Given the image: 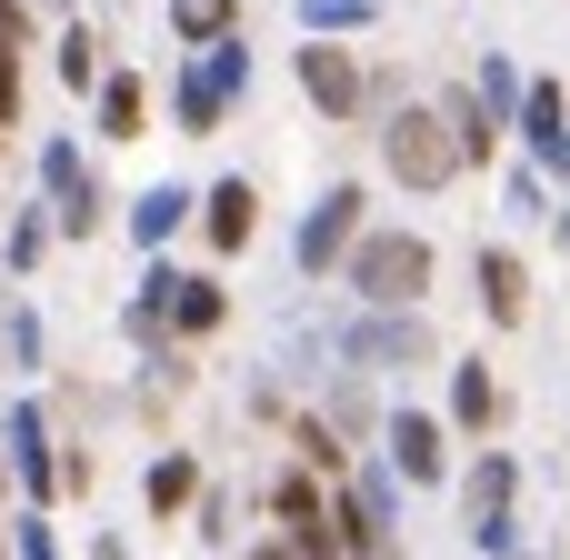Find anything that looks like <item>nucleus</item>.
Returning <instances> with one entry per match:
<instances>
[{
	"mask_svg": "<svg viewBox=\"0 0 570 560\" xmlns=\"http://www.w3.org/2000/svg\"><path fill=\"white\" fill-rule=\"evenodd\" d=\"M190 60L220 80V100H230V110H240V100H250V80H261V50H250V30H230V40H210V50H190Z\"/></svg>",
	"mask_w": 570,
	"mask_h": 560,
	"instance_id": "bb28decb",
	"label": "nucleus"
},
{
	"mask_svg": "<svg viewBox=\"0 0 570 560\" xmlns=\"http://www.w3.org/2000/svg\"><path fill=\"white\" fill-rule=\"evenodd\" d=\"M160 110H170V130H180V140H210V130H230V100H220V80H210L200 60H170V80H160Z\"/></svg>",
	"mask_w": 570,
	"mask_h": 560,
	"instance_id": "4468645a",
	"label": "nucleus"
},
{
	"mask_svg": "<svg viewBox=\"0 0 570 560\" xmlns=\"http://www.w3.org/2000/svg\"><path fill=\"white\" fill-rule=\"evenodd\" d=\"M230 321V291H220V271H180V301H170V341L190 351V341H210Z\"/></svg>",
	"mask_w": 570,
	"mask_h": 560,
	"instance_id": "5701e85b",
	"label": "nucleus"
},
{
	"mask_svg": "<svg viewBox=\"0 0 570 560\" xmlns=\"http://www.w3.org/2000/svg\"><path fill=\"white\" fill-rule=\"evenodd\" d=\"M441 421H451L461 441H491V431L511 421V391H501V371H491L481 351H461V361H451V411H441Z\"/></svg>",
	"mask_w": 570,
	"mask_h": 560,
	"instance_id": "ddd939ff",
	"label": "nucleus"
},
{
	"mask_svg": "<svg viewBox=\"0 0 570 560\" xmlns=\"http://www.w3.org/2000/svg\"><path fill=\"white\" fill-rule=\"evenodd\" d=\"M361 230H371V180H321L311 210L291 220V271L311 291H341V261L361 250Z\"/></svg>",
	"mask_w": 570,
	"mask_h": 560,
	"instance_id": "20e7f679",
	"label": "nucleus"
},
{
	"mask_svg": "<svg viewBox=\"0 0 570 560\" xmlns=\"http://www.w3.org/2000/svg\"><path fill=\"white\" fill-rule=\"evenodd\" d=\"M341 291H351V311H431V291H441V240L411 230V220H371L361 250L341 261Z\"/></svg>",
	"mask_w": 570,
	"mask_h": 560,
	"instance_id": "f257e3e1",
	"label": "nucleus"
},
{
	"mask_svg": "<svg viewBox=\"0 0 570 560\" xmlns=\"http://www.w3.org/2000/svg\"><path fill=\"white\" fill-rule=\"evenodd\" d=\"M200 491H210L200 451H150V461H140V501H150V521H190Z\"/></svg>",
	"mask_w": 570,
	"mask_h": 560,
	"instance_id": "6ab92c4d",
	"label": "nucleus"
},
{
	"mask_svg": "<svg viewBox=\"0 0 570 560\" xmlns=\"http://www.w3.org/2000/svg\"><path fill=\"white\" fill-rule=\"evenodd\" d=\"M90 560H130V541L120 531H90Z\"/></svg>",
	"mask_w": 570,
	"mask_h": 560,
	"instance_id": "2f4dec72",
	"label": "nucleus"
},
{
	"mask_svg": "<svg viewBox=\"0 0 570 560\" xmlns=\"http://www.w3.org/2000/svg\"><path fill=\"white\" fill-rule=\"evenodd\" d=\"M471 90H481V110H491L501 130H521V90H531V70H521L511 50H481V60H471Z\"/></svg>",
	"mask_w": 570,
	"mask_h": 560,
	"instance_id": "a878e982",
	"label": "nucleus"
},
{
	"mask_svg": "<svg viewBox=\"0 0 570 560\" xmlns=\"http://www.w3.org/2000/svg\"><path fill=\"white\" fill-rule=\"evenodd\" d=\"M471 291H481V321L491 331H531V261L511 240H481L471 250Z\"/></svg>",
	"mask_w": 570,
	"mask_h": 560,
	"instance_id": "f8f14e48",
	"label": "nucleus"
},
{
	"mask_svg": "<svg viewBox=\"0 0 570 560\" xmlns=\"http://www.w3.org/2000/svg\"><path fill=\"white\" fill-rule=\"evenodd\" d=\"M291 90H301L321 120H341V130L371 120V60H361L351 40H301V50H291Z\"/></svg>",
	"mask_w": 570,
	"mask_h": 560,
	"instance_id": "423d86ee",
	"label": "nucleus"
},
{
	"mask_svg": "<svg viewBox=\"0 0 570 560\" xmlns=\"http://www.w3.org/2000/svg\"><path fill=\"white\" fill-rule=\"evenodd\" d=\"M50 220H60V240H100V230L120 220V200H110V180L90 170V180H80V190H70V200L50 210Z\"/></svg>",
	"mask_w": 570,
	"mask_h": 560,
	"instance_id": "cd10ccee",
	"label": "nucleus"
},
{
	"mask_svg": "<svg viewBox=\"0 0 570 560\" xmlns=\"http://www.w3.org/2000/svg\"><path fill=\"white\" fill-rule=\"evenodd\" d=\"M30 10H40L50 30H60V20H80V0H30Z\"/></svg>",
	"mask_w": 570,
	"mask_h": 560,
	"instance_id": "473e14b6",
	"label": "nucleus"
},
{
	"mask_svg": "<svg viewBox=\"0 0 570 560\" xmlns=\"http://www.w3.org/2000/svg\"><path fill=\"white\" fill-rule=\"evenodd\" d=\"M120 230H130L140 261H170V240L200 230V180H140V190L120 200Z\"/></svg>",
	"mask_w": 570,
	"mask_h": 560,
	"instance_id": "6e6552de",
	"label": "nucleus"
},
{
	"mask_svg": "<svg viewBox=\"0 0 570 560\" xmlns=\"http://www.w3.org/2000/svg\"><path fill=\"white\" fill-rule=\"evenodd\" d=\"M0 471H10V491H20V511H50V501L70 491V451H60L40 391H10V401H0Z\"/></svg>",
	"mask_w": 570,
	"mask_h": 560,
	"instance_id": "39448f33",
	"label": "nucleus"
},
{
	"mask_svg": "<svg viewBox=\"0 0 570 560\" xmlns=\"http://www.w3.org/2000/svg\"><path fill=\"white\" fill-rule=\"evenodd\" d=\"M501 220H521V230H551V220H561V190H551L521 150L501 160Z\"/></svg>",
	"mask_w": 570,
	"mask_h": 560,
	"instance_id": "b1692460",
	"label": "nucleus"
},
{
	"mask_svg": "<svg viewBox=\"0 0 570 560\" xmlns=\"http://www.w3.org/2000/svg\"><path fill=\"white\" fill-rule=\"evenodd\" d=\"M371 140H381L391 190H411V200H441V190H461V180H471L461 130L441 120V100H401V110H381V120H371Z\"/></svg>",
	"mask_w": 570,
	"mask_h": 560,
	"instance_id": "f03ea898",
	"label": "nucleus"
},
{
	"mask_svg": "<svg viewBox=\"0 0 570 560\" xmlns=\"http://www.w3.org/2000/svg\"><path fill=\"white\" fill-rule=\"evenodd\" d=\"M50 80H60L70 100H90V90L110 80V40H100V20H90V10L50 30Z\"/></svg>",
	"mask_w": 570,
	"mask_h": 560,
	"instance_id": "dca6fc26",
	"label": "nucleus"
},
{
	"mask_svg": "<svg viewBox=\"0 0 570 560\" xmlns=\"http://www.w3.org/2000/svg\"><path fill=\"white\" fill-rule=\"evenodd\" d=\"M0 371H10L20 391L50 371V331H40V301H30V291H10V311H0Z\"/></svg>",
	"mask_w": 570,
	"mask_h": 560,
	"instance_id": "aec40b11",
	"label": "nucleus"
},
{
	"mask_svg": "<svg viewBox=\"0 0 570 560\" xmlns=\"http://www.w3.org/2000/svg\"><path fill=\"white\" fill-rule=\"evenodd\" d=\"M381 20H391V0H291L301 40H371Z\"/></svg>",
	"mask_w": 570,
	"mask_h": 560,
	"instance_id": "4be33fe9",
	"label": "nucleus"
},
{
	"mask_svg": "<svg viewBox=\"0 0 570 560\" xmlns=\"http://www.w3.org/2000/svg\"><path fill=\"white\" fill-rule=\"evenodd\" d=\"M10 560H60V531H50V511H10Z\"/></svg>",
	"mask_w": 570,
	"mask_h": 560,
	"instance_id": "c85d7f7f",
	"label": "nucleus"
},
{
	"mask_svg": "<svg viewBox=\"0 0 570 560\" xmlns=\"http://www.w3.org/2000/svg\"><path fill=\"white\" fill-rule=\"evenodd\" d=\"M0 130H20V50H0Z\"/></svg>",
	"mask_w": 570,
	"mask_h": 560,
	"instance_id": "7c9ffc66",
	"label": "nucleus"
},
{
	"mask_svg": "<svg viewBox=\"0 0 570 560\" xmlns=\"http://www.w3.org/2000/svg\"><path fill=\"white\" fill-rule=\"evenodd\" d=\"M431 100H441V120L461 130V160H471V170H491V160H511V130H501V120L481 110V90H471V70H461V80H441Z\"/></svg>",
	"mask_w": 570,
	"mask_h": 560,
	"instance_id": "f3484780",
	"label": "nucleus"
},
{
	"mask_svg": "<svg viewBox=\"0 0 570 560\" xmlns=\"http://www.w3.org/2000/svg\"><path fill=\"white\" fill-rule=\"evenodd\" d=\"M200 240H210V261H240V250L261 240V180H250V170H220V180L200 190Z\"/></svg>",
	"mask_w": 570,
	"mask_h": 560,
	"instance_id": "9b49d317",
	"label": "nucleus"
},
{
	"mask_svg": "<svg viewBox=\"0 0 570 560\" xmlns=\"http://www.w3.org/2000/svg\"><path fill=\"white\" fill-rule=\"evenodd\" d=\"M230 511H240V501L210 481V491H200V511H190V531H200V541H230Z\"/></svg>",
	"mask_w": 570,
	"mask_h": 560,
	"instance_id": "c756f323",
	"label": "nucleus"
},
{
	"mask_svg": "<svg viewBox=\"0 0 570 560\" xmlns=\"http://www.w3.org/2000/svg\"><path fill=\"white\" fill-rule=\"evenodd\" d=\"M381 461H391L411 491H451V481H461V461H451V421L421 411V401H391V421H381Z\"/></svg>",
	"mask_w": 570,
	"mask_h": 560,
	"instance_id": "0eeeda50",
	"label": "nucleus"
},
{
	"mask_svg": "<svg viewBox=\"0 0 570 560\" xmlns=\"http://www.w3.org/2000/svg\"><path fill=\"white\" fill-rule=\"evenodd\" d=\"M451 501H461V531H481V521H521V451H501V441H481V451L461 461V481H451Z\"/></svg>",
	"mask_w": 570,
	"mask_h": 560,
	"instance_id": "9d476101",
	"label": "nucleus"
},
{
	"mask_svg": "<svg viewBox=\"0 0 570 560\" xmlns=\"http://www.w3.org/2000/svg\"><path fill=\"white\" fill-rule=\"evenodd\" d=\"M341 371L361 381H401V371H441V321L431 311H341L331 321Z\"/></svg>",
	"mask_w": 570,
	"mask_h": 560,
	"instance_id": "7ed1b4c3",
	"label": "nucleus"
},
{
	"mask_svg": "<svg viewBox=\"0 0 570 560\" xmlns=\"http://www.w3.org/2000/svg\"><path fill=\"white\" fill-rule=\"evenodd\" d=\"M160 30H170L180 60H190V50H210V40L240 30V0H160Z\"/></svg>",
	"mask_w": 570,
	"mask_h": 560,
	"instance_id": "393cba45",
	"label": "nucleus"
},
{
	"mask_svg": "<svg viewBox=\"0 0 570 560\" xmlns=\"http://www.w3.org/2000/svg\"><path fill=\"white\" fill-rule=\"evenodd\" d=\"M551 250H561V261H570V200H561V220H551Z\"/></svg>",
	"mask_w": 570,
	"mask_h": 560,
	"instance_id": "72a5a7b5",
	"label": "nucleus"
},
{
	"mask_svg": "<svg viewBox=\"0 0 570 560\" xmlns=\"http://www.w3.org/2000/svg\"><path fill=\"white\" fill-rule=\"evenodd\" d=\"M90 170H100V160L80 150V130H40V140H30V180H40V200H50V210H60Z\"/></svg>",
	"mask_w": 570,
	"mask_h": 560,
	"instance_id": "412c9836",
	"label": "nucleus"
},
{
	"mask_svg": "<svg viewBox=\"0 0 570 560\" xmlns=\"http://www.w3.org/2000/svg\"><path fill=\"white\" fill-rule=\"evenodd\" d=\"M180 271H190V261H140V271H130V291H120V341H130L140 361H150V351H180V341H170Z\"/></svg>",
	"mask_w": 570,
	"mask_h": 560,
	"instance_id": "1a4fd4ad",
	"label": "nucleus"
},
{
	"mask_svg": "<svg viewBox=\"0 0 570 560\" xmlns=\"http://www.w3.org/2000/svg\"><path fill=\"white\" fill-rule=\"evenodd\" d=\"M0 560H10V521H0Z\"/></svg>",
	"mask_w": 570,
	"mask_h": 560,
	"instance_id": "f704fd0d",
	"label": "nucleus"
},
{
	"mask_svg": "<svg viewBox=\"0 0 570 560\" xmlns=\"http://www.w3.org/2000/svg\"><path fill=\"white\" fill-rule=\"evenodd\" d=\"M150 130V80L130 70V60H110V80L90 90V140H110V150H130Z\"/></svg>",
	"mask_w": 570,
	"mask_h": 560,
	"instance_id": "2eb2a0df",
	"label": "nucleus"
},
{
	"mask_svg": "<svg viewBox=\"0 0 570 560\" xmlns=\"http://www.w3.org/2000/svg\"><path fill=\"white\" fill-rule=\"evenodd\" d=\"M50 250H60L50 200H40V190H30V200H10V210H0V271H10V281H40V261H50Z\"/></svg>",
	"mask_w": 570,
	"mask_h": 560,
	"instance_id": "a211bd4d",
	"label": "nucleus"
}]
</instances>
